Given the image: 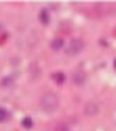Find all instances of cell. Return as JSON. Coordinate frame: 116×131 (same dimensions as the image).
Segmentation results:
<instances>
[{
    "instance_id": "10",
    "label": "cell",
    "mask_w": 116,
    "mask_h": 131,
    "mask_svg": "<svg viewBox=\"0 0 116 131\" xmlns=\"http://www.w3.org/2000/svg\"><path fill=\"white\" fill-rule=\"evenodd\" d=\"M7 117V112L5 109L0 108V122H2Z\"/></svg>"
},
{
    "instance_id": "9",
    "label": "cell",
    "mask_w": 116,
    "mask_h": 131,
    "mask_svg": "<svg viewBox=\"0 0 116 131\" xmlns=\"http://www.w3.org/2000/svg\"><path fill=\"white\" fill-rule=\"evenodd\" d=\"M53 131H69V130L66 125L62 124L56 126L53 129Z\"/></svg>"
},
{
    "instance_id": "11",
    "label": "cell",
    "mask_w": 116,
    "mask_h": 131,
    "mask_svg": "<svg viewBox=\"0 0 116 131\" xmlns=\"http://www.w3.org/2000/svg\"><path fill=\"white\" fill-rule=\"evenodd\" d=\"M113 64H114V66L116 68V59H115V61H114Z\"/></svg>"
},
{
    "instance_id": "5",
    "label": "cell",
    "mask_w": 116,
    "mask_h": 131,
    "mask_svg": "<svg viewBox=\"0 0 116 131\" xmlns=\"http://www.w3.org/2000/svg\"><path fill=\"white\" fill-rule=\"evenodd\" d=\"M52 78L57 84H62L64 82V80L65 77L63 73L58 72V73H53V75H52Z\"/></svg>"
},
{
    "instance_id": "3",
    "label": "cell",
    "mask_w": 116,
    "mask_h": 131,
    "mask_svg": "<svg viewBox=\"0 0 116 131\" xmlns=\"http://www.w3.org/2000/svg\"><path fill=\"white\" fill-rule=\"evenodd\" d=\"M84 112L88 116H94L98 112V107L94 103H88L84 107Z\"/></svg>"
},
{
    "instance_id": "7",
    "label": "cell",
    "mask_w": 116,
    "mask_h": 131,
    "mask_svg": "<svg viewBox=\"0 0 116 131\" xmlns=\"http://www.w3.org/2000/svg\"><path fill=\"white\" fill-rule=\"evenodd\" d=\"M22 125H23V126L25 128H31L33 126V121L32 120V118H30V117H25V118H24L23 121H22Z\"/></svg>"
},
{
    "instance_id": "4",
    "label": "cell",
    "mask_w": 116,
    "mask_h": 131,
    "mask_svg": "<svg viewBox=\"0 0 116 131\" xmlns=\"http://www.w3.org/2000/svg\"><path fill=\"white\" fill-rule=\"evenodd\" d=\"M64 40L62 38H55L51 43V48L54 50H59L60 49L62 48L64 46Z\"/></svg>"
},
{
    "instance_id": "2",
    "label": "cell",
    "mask_w": 116,
    "mask_h": 131,
    "mask_svg": "<svg viewBox=\"0 0 116 131\" xmlns=\"http://www.w3.org/2000/svg\"><path fill=\"white\" fill-rule=\"evenodd\" d=\"M84 48L83 41L81 39H73L69 44L67 52L70 54H76L80 52Z\"/></svg>"
},
{
    "instance_id": "1",
    "label": "cell",
    "mask_w": 116,
    "mask_h": 131,
    "mask_svg": "<svg viewBox=\"0 0 116 131\" xmlns=\"http://www.w3.org/2000/svg\"><path fill=\"white\" fill-rule=\"evenodd\" d=\"M59 105V98L54 93H47L41 100V106L43 111L48 113L55 112Z\"/></svg>"
},
{
    "instance_id": "6",
    "label": "cell",
    "mask_w": 116,
    "mask_h": 131,
    "mask_svg": "<svg viewBox=\"0 0 116 131\" xmlns=\"http://www.w3.org/2000/svg\"><path fill=\"white\" fill-rule=\"evenodd\" d=\"M39 19H40L41 22L43 24H46L48 23L50 17H49V14H48V11L46 10H43L40 13L39 15Z\"/></svg>"
},
{
    "instance_id": "8",
    "label": "cell",
    "mask_w": 116,
    "mask_h": 131,
    "mask_svg": "<svg viewBox=\"0 0 116 131\" xmlns=\"http://www.w3.org/2000/svg\"><path fill=\"white\" fill-rule=\"evenodd\" d=\"M74 81L76 82V83L78 84H81L83 83L85 80V77L81 73H78L76 74V75L74 76Z\"/></svg>"
}]
</instances>
